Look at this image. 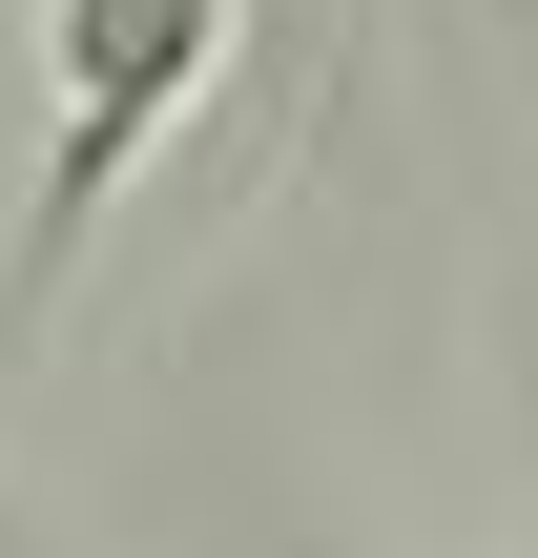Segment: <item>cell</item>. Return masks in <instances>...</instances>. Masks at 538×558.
<instances>
[{
    "instance_id": "6da1fadb",
    "label": "cell",
    "mask_w": 538,
    "mask_h": 558,
    "mask_svg": "<svg viewBox=\"0 0 538 558\" xmlns=\"http://www.w3.org/2000/svg\"><path fill=\"white\" fill-rule=\"evenodd\" d=\"M228 62V0H41V228H21V290L124 207V166L207 104Z\"/></svg>"
}]
</instances>
